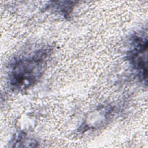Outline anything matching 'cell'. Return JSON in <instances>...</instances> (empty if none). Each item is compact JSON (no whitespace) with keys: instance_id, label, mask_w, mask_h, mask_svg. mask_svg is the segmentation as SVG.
I'll use <instances>...</instances> for the list:
<instances>
[{"instance_id":"obj_1","label":"cell","mask_w":148,"mask_h":148,"mask_svg":"<svg viewBox=\"0 0 148 148\" xmlns=\"http://www.w3.org/2000/svg\"><path fill=\"white\" fill-rule=\"evenodd\" d=\"M47 56L44 51L38 52L16 61L11 73V84L17 89L32 86L41 76Z\"/></svg>"}]
</instances>
